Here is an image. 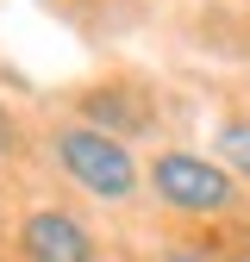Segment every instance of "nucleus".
<instances>
[{"label":"nucleus","mask_w":250,"mask_h":262,"mask_svg":"<svg viewBox=\"0 0 250 262\" xmlns=\"http://www.w3.org/2000/svg\"><path fill=\"white\" fill-rule=\"evenodd\" d=\"M50 150H56L62 169L75 175V187H88L94 200H125V193L138 187L132 150H125L113 131H100V125H62L50 138Z\"/></svg>","instance_id":"nucleus-1"},{"label":"nucleus","mask_w":250,"mask_h":262,"mask_svg":"<svg viewBox=\"0 0 250 262\" xmlns=\"http://www.w3.org/2000/svg\"><path fill=\"white\" fill-rule=\"evenodd\" d=\"M150 187H156V200L175 206V212H232L238 206L232 175L219 169V162H206V156H187V150L156 156L150 162Z\"/></svg>","instance_id":"nucleus-2"},{"label":"nucleus","mask_w":250,"mask_h":262,"mask_svg":"<svg viewBox=\"0 0 250 262\" xmlns=\"http://www.w3.org/2000/svg\"><path fill=\"white\" fill-rule=\"evenodd\" d=\"M19 256L25 262H94V237L69 212H31L19 225Z\"/></svg>","instance_id":"nucleus-3"},{"label":"nucleus","mask_w":250,"mask_h":262,"mask_svg":"<svg viewBox=\"0 0 250 262\" xmlns=\"http://www.w3.org/2000/svg\"><path fill=\"white\" fill-rule=\"evenodd\" d=\"M219 156L250 181V119H225V125H219Z\"/></svg>","instance_id":"nucleus-4"},{"label":"nucleus","mask_w":250,"mask_h":262,"mask_svg":"<svg viewBox=\"0 0 250 262\" xmlns=\"http://www.w3.org/2000/svg\"><path fill=\"white\" fill-rule=\"evenodd\" d=\"M13 144H19V131H13V113H7V106H0V156H7Z\"/></svg>","instance_id":"nucleus-5"}]
</instances>
